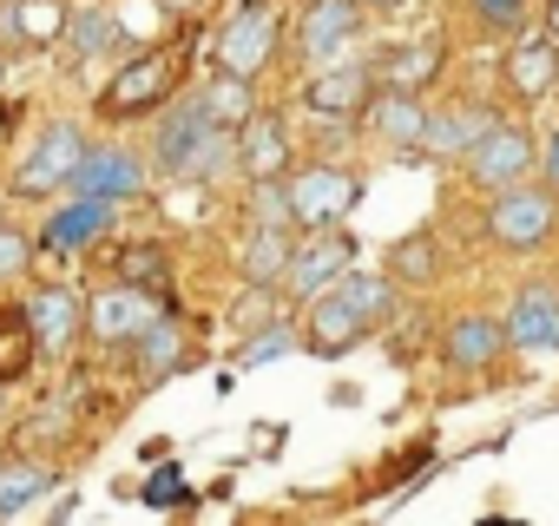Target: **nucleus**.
Returning a JSON list of instances; mask_svg holds the SVG:
<instances>
[{"label": "nucleus", "mask_w": 559, "mask_h": 526, "mask_svg": "<svg viewBox=\"0 0 559 526\" xmlns=\"http://www.w3.org/2000/svg\"><path fill=\"white\" fill-rule=\"evenodd\" d=\"M395 310V277L389 271H349L336 290H323L310 303V330L304 349L310 356H349L356 343H369V330H382Z\"/></svg>", "instance_id": "1"}, {"label": "nucleus", "mask_w": 559, "mask_h": 526, "mask_svg": "<svg viewBox=\"0 0 559 526\" xmlns=\"http://www.w3.org/2000/svg\"><path fill=\"white\" fill-rule=\"evenodd\" d=\"M152 165H158L165 178H178V184H211V178H224V171L237 165V132L217 125V119L204 112V99L171 106V112L158 119Z\"/></svg>", "instance_id": "2"}, {"label": "nucleus", "mask_w": 559, "mask_h": 526, "mask_svg": "<svg viewBox=\"0 0 559 526\" xmlns=\"http://www.w3.org/2000/svg\"><path fill=\"white\" fill-rule=\"evenodd\" d=\"M178 80H185V47H145L139 60H126L112 80H106V93H99V119L106 125H119V119H139V112H158L171 93H178Z\"/></svg>", "instance_id": "3"}, {"label": "nucleus", "mask_w": 559, "mask_h": 526, "mask_svg": "<svg viewBox=\"0 0 559 526\" xmlns=\"http://www.w3.org/2000/svg\"><path fill=\"white\" fill-rule=\"evenodd\" d=\"M487 237L500 243V250H546L552 237H559V191L539 178H520V184H507V191H493V204H487Z\"/></svg>", "instance_id": "4"}, {"label": "nucleus", "mask_w": 559, "mask_h": 526, "mask_svg": "<svg viewBox=\"0 0 559 526\" xmlns=\"http://www.w3.org/2000/svg\"><path fill=\"white\" fill-rule=\"evenodd\" d=\"M86 132L73 125V119H53V125H40V139L21 152V165H14V191L21 198H53V191H73L80 184V165H86Z\"/></svg>", "instance_id": "5"}, {"label": "nucleus", "mask_w": 559, "mask_h": 526, "mask_svg": "<svg viewBox=\"0 0 559 526\" xmlns=\"http://www.w3.org/2000/svg\"><path fill=\"white\" fill-rule=\"evenodd\" d=\"M276 47H284V21H276V0H243V8L217 27V40H211V60L224 67V73H243V80H257L270 60H276Z\"/></svg>", "instance_id": "6"}, {"label": "nucleus", "mask_w": 559, "mask_h": 526, "mask_svg": "<svg viewBox=\"0 0 559 526\" xmlns=\"http://www.w3.org/2000/svg\"><path fill=\"white\" fill-rule=\"evenodd\" d=\"M349 271H356V243L343 237V224H330V230H304V237H297V256H290L284 290H290L297 303H317V297L336 290Z\"/></svg>", "instance_id": "7"}, {"label": "nucleus", "mask_w": 559, "mask_h": 526, "mask_svg": "<svg viewBox=\"0 0 559 526\" xmlns=\"http://www.w3.org/2000/svg\"><path fill=\"white\" fill-rule=\"evenodd\" d=\"M362 198V178L343 171V165H304L290 171V211H297V230H330L356 211Z\"/></svg>", "instance_id": "8"}, {"label": "nucleus", "mask_w": 559, "mask_h": 526, "mask_svg": "<svg viewBox=\"0 0 559 526\" xmlns=\"http://www.w3.org/2000/svg\"><path fill=\"white\" fill-rule=\"evenodd\" d=\"M376 67L362 60H336V67H317V80L304 86V106L323 119V125H356L369 119V99H376Z\"/></svg>", "instance_id": "9"}, {"label": "nucleus", "mask_w": 559, "mask_h": 526, "mask_svg": "<svg viewBox=\"0 0 559 526\" xmlns=\"http://www.w3.org/2000/svg\"><path fill=\"white\" fill-rule=\"evenodd\" d=\"M467 165V178L493 198V191H507V184H520V178H533V165H539V152H533V132H520V125H507V119H493L487 132H480V145L461 158Z\"/></svg>", "instance_id": "10"}, {"label": "nucleus", "mask_w": 559, "mask_h": 526, "mask_svg": "<svg viewBox=\"0 0 559 526\" xmlns=\"http://www.w3.org/2000/svg\"><path fill=\"white\" fill-rule=\"evenodd\" d=\"M356 34H362V0H310L297 21V53L310 67H336V60H349Z\"/></svg>", "instance_id": "11"}, {"label": "nucleus", "mask_w": 559, "mask_h": 526, "mask_svg": "<svg viewBox=\"0 0 559 526\" xmlns=\"http://www.w3.org/2000/svg\"><path fill=\"white\" fill-rule=\"evenodd\" d=\"M158 316V297L145 290V284H106V290H93L86 297V336L93 343H139V330Z\"/></svg>", "instance_id": "12"}, {"label": "nucleus", "mask_w": 559, "mask_h": 526, "mask_svg": "<svg viewBox=\"0 0 559 526\" xmlns=\"http://www.w3.org/2000/svg\"><path fill=\"white\" fill-rule=\"evenodd\" d=\"M507 343L520 356H552L559 349V290L552 284H520L507 303Z\"/></svg>", "instance_id": "13"}, {"label": "nucleus", "mask_w": 559, "mask_h": 526, "mask_svg": "<svg viewBox=\"0 0 559 526\" xmlns=\"http://www.w3.org/2000/svg\"><path fill=\"white\" fill-rule=\"evenodd\" d=\"M507 349H513V343H507V316H480V310L454 316L448 336H441V356H448V369H461V375H487Z\"/></svg>", "instance_id": "14"}, {"label": "nucleus", "mask_w": 559, "mask_h": 526, "mask_svg": "<svg viewBox=\"0 0 559 526\" xmlns=\"http://www.w3.org/2000/svg\"><path fill=\"white\" fill-rule=\"evenodd\" d=\"M487 125H493V106H474V99L428 106V139H421V152H428V158H467Z\"/></svg>", "instance_id": "15"}, {"label": "nucleus", "mask_w": 559, "mask_h": 526, "mask_svg": "<svg viewBox=\"0 0 559 526\" xmlns=\"http://www.w3.org/2000/svg\"><path fill=\"white\" fill-rule=\"evenodd\" d=\"M507 86H513V99H546L559 86V34H513Z\"/></svg>", "instance_id": "16"}, {"label": "nucleus", "mask_w": 559, "mask_h": 526, "mask_svg": "<svg viewBox=\"0 0 559 526\" xmlns=\"http://www.w3.org/2000/svg\"><path fill=\"white\" fill-rule=\"evenodd\" d=\"M145 171H152V165H145L139 152H126V145H93L73 191H93V198H112V204H119V198H139V191H145Z\"/></svg>", "instance_id": "17"}, {"label": "nucleus", "mask_w": 559, "mask_h": 526, "mask_svg": "<svg viewBox=\"0 0 559 526\" xmlns=\"http://www.w3.org/2000/svg\"><path fill=\"white\" fill-rule=\"evenodd\" d=\"M27 316H34V336H40L47 356H67V349L80 343V330H86V303H80L73 290H60V284L34 290V297H27Z\"/></svg>", "instance_id": "18"}, {"label": "nucleus", "mask_w": 559, "mask_h": 526, "mask_svg": "<svg viewBox=\"0 0 559 526\" xmlns=\"http://www.w3.org/2000/svg\"><path fill=\"white\" fill-rule=\"evenodd\" d=\"M290 256H297V230L290 224H250L243 237V284H263V290H284L290 277Z\"/></svg>", "instance_id": "19"}, {"label": "nucleus", "mask_w": 559, "mask_h": 526, "mask_svg": "<svg viewBox=\"0 0 559 526\" xmlns=\"http://www.w3.org/2000/svg\"><path fill=\"white\" fill-rule=\"evenodd\" d=\"M369 125H376L389 145L421 152V139H428V106H421V93H408V86H376V99H369Z\"/></svg>", "instance_id": "20"}, {"label": "nucleus", "mask_w": 559, "mask_h": 526, "mask_svg": "<svg viewBox=\"0 0 559 526\" xmlns=\"http://www.w3.org/2000/svg\"><path fill=\"white\" fill-rule=\"evenodd\" d=\"M237 171L243 178H290V132H284V119L257 112L237 132Z\"/></svg>", "instance_id": "21"}, {"label": "nucleus", "mask_w": 559, "mask_h": 526, "mask_svg": "<svg viewBox=\"0 0 559 526\" xmlns=\"http://www.w3.org/2000/svg\"><path fill=\"white\" fill-rule=\"evenodd\" d=\"M106 224H112V198L80 191L73 204H60V211L40 224V243H47V250H86V243H99Z\"/></svg>", "instance_id": "22"}, {"label": "nucleus", "mask_w": 559, "mask_h": 526, "mask_svg": "<svg viewBox=\"0 0 559 526\" xmlns=\"http://www.w3.org/2000/svg\"><path fill=\"white\" fill-rule=\"evenodd\" d=\"M191 362V343H185V330L158 310L145 330H139V343H132V369L145 375V382H165V375H178Z\"/></svg>", "instance_id": "23"}, {"label": "nucleus", "mask_w": 559, "mask_h": 526, "mask_svg": "<svg viewBox=\"0 0 559 526\" xmlns=\"http://www.w3.org/2000/svg\"><path fill=\"white\" fill-rule=\"evenodd\" d=\"M40 356H47V349H40V336H34L27 303H8V310H0V382H27Z\"/></svg>", "instance_id": "24"}, {"label": "nucleus", "mask_w": 559, "mask_h": 526, "mask_svg": "<svg viewBox=\"0 0 559 526\" xmlns=\"http://www.w3.org/2000/svg\"><path fill=\"white\" fill-rule=\"evenodd\" d=\"M67 21H73L67 0H8V8H0V34H8V40H34V47L60 40Z\"/></svg>", "instance_id": "25"}, {"label": "nucleus", "mask_w": 559, "mask_h": 526, "mask_svg": "<svg viewBox=\"0 0 559 526\" xmlns=\"http://www.w3.org/2000/svg\"><path fill=\"white\" fill-rule=\"evenodd\" d=\"M198 99H204V112H211L217 125H230V132H243V125L263 112V106H257V80H243V73H224V67L204 80V93H198Z\"/></svg>", "instance_id": "26"}, {"label": "nucleus", "mask_w": 559, "mask_h": 526, "mask_svg": "<svg viewBox=\"0 0 559 526\" xmlns=\"http://www.w3.org/2000/svg\"><path fill=\"white\" fill-rule=\"evenodd\" d=\"M53 480H60V474H53V461H34V454L0 461V513H27Z\"/></svg>", "instance_id": "27"}, {"label": "nucleus", "mask_w": 559, "mask_h": 526, "mask_svg": "<svg viewBox=\"0 0 559 526\" xmlns=\"http://www.w3.org/2000/svg\"><path fill=\"white\" fill-rule=\"evenodd\" d=\"M435 73H441V40H435V34H428V40L395 47V53L376 67V80H382V86H408V93H421Z\"/></svg>", "instance_id": "28"}, {"label": "nucleus", "mask_w": 559, "mask_h": 526, "mask_svg": "<svg viewBox=\"0 0 559 526\" xmlns=\"http://www.w3.org/2000/svg\"><path fill=\"white\" fill-rule=\"evenodd\" d=\"M389 277H395V284H435V277H441V243H435L428 230L395 237V243H389Z\"/></svg>", "instance_id": "29"}, {"label": "nucleus", "mask_w": 559, "mask_h": 526, "mask_svg": "<svg viewBox=\"0 0 559 526\" xmlns=\"http://www.w3.org/2000/svg\"><path fill=\"white\" fill-rule=\"evenodd\" d=\"M461 8H467V21L480 34H500V40H513V34L533 27V0H461Z\"/></svg>", "instance_id": "30"}, {"label": "nucleus", "mask_w": 559, "mask_h": 526, "mask_svg": "<svg viewBox=\"0 0 559 526\" xmlns=\"http://www.w3.org/2000/svg\"><path fill=\"white\" fill-rule=\"evenodd\" d=\"M67 40H73L86 60H99V53H112V47H119V21H112L106 8H73V21H67Z\"/></svg>", "instance_id": "31"}, {"label": "nucleus", "mask_w": 559, "mask_h": 526, "mask_svg": "<svg viewBox=\"0 0 559 526\" xmlns=\"http://www.w3.org/2000/svg\"><path fill=\"white\" fill-rule=\"evenodd\" d=\"M297 349V336L284 330V323H263L250 343H243V369H257V362H276V356H290Z\"/></svg>", "instance_id": "32"}, {"label": "nucleus", "mask_w": 559, "mask_h": 526, "mask_svg": "<svg viewBox=\"0 0 559 526\" xmlns=\"http://www.w3.org/2000/svg\"><path fill=\"white\" fill-rule=\"evenodd\" d=\"M27 263H34V237H27V230H14V224H0V284L21 277Z\"/></svg>", "instance_id": "33"}, {"label": "nucleus", "mask_w": 559, "mask_h": 526, "mask_svg": "<svg viewBox=\"0 0 559 526\" xmlns=\"http://www.w3.org/2000/svg\"><path fill=\"white\" fill-rule=\"evenodd\" d=\"M126 277H132V284H145V290H152V284H158V277H165V250H158V243H139V250H132V256H126Z\"/></svg>", "instance_id": "34"}, {"label": "nucleus", "mask_w": 559, "mask_h": 526, "mask_svg": "<svg viewBox=\"0 0 559 526\" xmlns=\"http://www.w3.org/2000/svg\"><path fill=\"white\" fill-rule=\"evenodd\" d=\"M243 290H250V297H243V310H237V330L257 336L263 323H276V316H270V290H263V284H243Z\"/></svg>", "instance_id": "35"}, {"label": "nucleus", "mask_w": 559, "mask_h": 526, "mask_svg": "<svg viewBox=\"0 0 559 526\" xmlns=\"http://www.w3.org/2000/svg\"><path fill=\"white\" fill-rule=\"evenodd\" d=\"M539 178L559 191V125H552V132H546V145H539Z\"/></svg>", "instance_id": "36"}, {"label": "nucleus", "mask_w": 559, "mask_h": 526, "mask_svg": "<svg viewBox=\"0 0 559 526\" xmlns=\"http://www.w3.org/2000/svg\"><path fill=\"white\" fill-rule=\"evenodd\" d=\"M158 8H165V14H198L204 0H158Z\"/></svg>", "instance_id": "37"}, {"label": "nucleus", "mask_w": 559, "mask_h": 526, "mask_svg": "<svg viewBox=\"0 0 559 526\" xmlns=\"http://www.w3.org/2000/svg\"><path fill=\"white\" fill-rule=\"evenodd\" d=\"M546 34H559V0H552V21H546Z\"/></svg>", "instance_id": "38"}, {"label": "nucleus", "mask_w": 559, "mask_h": 526, "mask_svg": "<svg viewBox=\"0 0 559 526\" xmlns=\"http://www.w3.org/2000/svg\"><path fill=\"white\" fill-rule=\"evenodd\" d=\"M362 8H402V0H362Z\"/></svg>", "instance_id": "39"}, {"label": "nucleus", "mask_w": 559, "mask_h": 526, "mask_svg": "<svg viewBox=\"0 0 559 526\" xmlns=\"http://www.w3.org/2000/svg\"><path fill=\"white\" fill-rule=\"evenodd\" d=\"M0 73H8V60H0Z\"/></svg>", "instance_id": "40"}]
</instances>
